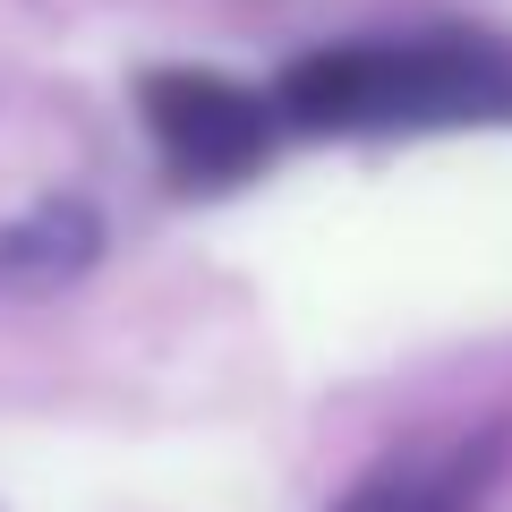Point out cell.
I'll return each mask as SVG.
<instances>
[{"instance_id": "obj_4", "label": "cell", "mask_w": 512, "mask_h": 512, "mask_svg": "<svg viewBox=\"0 0 512 512\" xmlns=\"http://www.w3.org/2000/svg\"><path fill=\"white\" fill-rule=\"evenodd\" d=\"M94 248H103L94 205L52 197V205H35L26 222H9V231H0V291H52V282L86 274Z\"/></svg>"}, {"instance_id": "obj_1", "label": "cell", "mask_w": 512, "mask_h": 512, "mask_svg": "<svg viewBox=\"0 0 512 512\" xmlns=\"http://www.w3.org/2000/svg\"><path fill=\"white\" fill-rule=\"evenodd\" d=\"M291 128L350 137H427V128H512V43L495 35H410V43H342L308 52L274 94Z\"/></svg>"}, {"instance_id": "obj_2", "label": "cell", "mask_w": 512, "mask_h": 512, "mask_svg": "<svg viewBox=\"0 0 512 512\" xmlns=\"http://www.w3.org/2000/svg\"><path fill=\"white\" fill-rule=\"evenodd\" d=\"M137 111L154 128V154L171 163L180 188H231L274 154V94L239 86L214 69H154L137 86Z\"/></svg>"}, {"instance_id": "obj_3", "label": "cell", "mask_w": 512, "mask_h": 512, "mask_svg": "<svg viewBox=\"0 0 512 512\" xmlns=\"http://www.w3.org/2000/svg\"><path fill=\"white\" fill-rule=\"evenodd\" d=\"M504 444L495 436H461V444H427V453H393L384 470H367L333 512H478Z\"/></svg>"}]
</instances>
